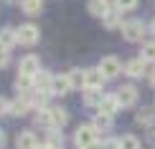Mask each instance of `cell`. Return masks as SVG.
<instances>
[{"label":"cell","mask_w":155,"mask_h":149,"mask_svg":"<svg viewBox=\"0 0 155 149\" xmlns=\"http://www.w3.org/2000/svg\"><path fill=\"white\" fill-rule=\"evenodd\" d=\"M145 33H147V28L140 18H130V20L122 23V38L130 41V43H140L145 38Z\"/></svg>","instance_id":"cell-1"},{"label":"cell","mask_w":155,"mask_h":149,"mask_svg":"<svg viewBox=\"0 0 155 149\" xmlns=\"http://www.w3.org/2000/svg\"><path fill=\"white\" fill-rule=\"evenodd\" d=\"M97 134H99V132H97L92 124H81L74 132V144L79 147V149H92L97 144Z\"/></svg>","instance_id":"cell-2"},{"label":"cell","mask_w":155,"mask_h":149,"mask_svg":"<svg viewBox=\"0 0 155 149\" xmlns=\"http://www.w3.org/2000/svg\"><path fill=\"white\" fill-rule=\"evenodd\" d=\"M102 71V76H104V79L109 81V79H117L120 73H125V66H122L120 63V58H114V56H104L99 61V66H97Z\"/></svg>","instance_id":"cell-3"},{"label":"cell","mask_w":155,"mask_h":149,"mask_svg":"<svg viewBox=\"0 0 155 149\" xmlns=\"http://www.w3.org/2000/svg\"><path fill=\"white\" fill-rule=\"evenodd\" d=\"M114 96H117V101H120V106H122V109H130V106H135V104H137L140 91L132 86V83H122Z\"/></svg>","instance_id":"cell-4"},{"label":"cell","mask_w":155,"mask_h":149,"mask_svg":"<svg viewBox=\"0 0 155 149\" xmlns=\"http://www.w3.org/2000/svg\"><path fill=\"white\" fill-rule=\"evenodd\" d=\"M38 38H41V30L33 23H25L18 28V43H23V46H36Z\"/></svg>","instance_id":"cell-5"},{"label":"cell","mask_w":155,"mask_h":149,"mask_svg":"<svg viewBox=\"0 0 155 149\" xmlns=\"http://www.w3.org/2000/svg\"><path fill=\"white\" fill-rule=\"evenodd\" d=\"M104 88H84V96H81V101H84V106H89V109H97L99 111V106H102V101H104Z\"/></svg>","instance_id":"cell-6"},{"label":"cell","mask_w":155,"mask_h":149,"mask_svg":"<svg viewBox=\"0 0 155 149\" xmlns=\"http://www.w3.org/2000/svg\"><path fill=\"white\" fill-rule=\"evenodd\" d=\"M104 81L99 68H84V88H104Z\"/></svg>","instance_id":"cell-7"},{"label":"cell","mask_w":155,"mask_h":149,"mask_svg":"<svg viewBox=\"0 0 155 149\" xmlns=\"http://www.w3.org/2000/svg\"><path fill=\"white\" fill-rule=\"evenodd\" d=\"M18 71H21L23 76L36 79V76L41 73V61H38L36 56H25V58H21V66H18Z\"/></svg>","instance_id":"cell-8"},{"label":"cell","mask_w":155,"mask_h":149,"mask_svg":"<svg viewBox=\"0 0 155 149\" xmlns=\"http://www.w3.org/2000/svg\"><path fill=\"white\" fill-rule=\"evenodd\" d=\"M135 124H137V126H143V129L155 126V109L143 106L140 111H135Z\"/></svg>","instance_id":"cell-9"},{"label":"cell","mask_w":155,"mask_h":149,"mask_svg":"<svg viewBox=\"0 0 155 149\" xmlns=\"http://www.w3.org/2000/svg\"><path fill=\"white\" fill-rule=\"evenodd\" d=\"M125 73L130 76V79H140L143 73H147V63L137 56V58H132V61L125 63Z\"/></svg>","instance_id":"cell-10"},{"label":"cell","mask_w":155,"mask_h":149,"mask_svg":"<svg viewBox=\"0 0 155 149\" xmlns=\"http://www.w3.org/2000/svg\"><path fill=\"white\" fill-rule=\"evenodd\" d=\"M69 91H74V88H71V81H69V76H66V73H64V76H54L51 94H54V96H64V94H69Z\"/></svg>","instance_id":"cell-11"},{"label":"cell","mask_w":155,"mask_h":149,"mask_svg":"<svg viewBox=\"0 0 155 149\" xmlns=\"http://www.w3.org/2000/svg\"><path fill=\"white\" fill-rule=\"evenodd\" d=\"M87 10L92 13L94 18H104L109 10H112V3L109 0H89L87 3Z\"/></svg>","instance_id":"cell-12"},{"label":"cell","mask_w":155,"mask_h":149,"mask_svg":"<svg viewBox=\"0 0 155 149\" xmlns=\"http://www.w3.org/2000/svg\"><path fill=\"white\" fill-rule=\"evenodd\" d=\"M15 147L18 149H38V139L33 132H18L15 137Z\"/></svg>","instance_id":"cell-13"},{"label":"cell","mask_w":155,"mask_h":149,"mask_svg":"<svg viewBox=\"0 0 155 149\" xmlns=\"http://www.w3.org/2000/svg\"><path fill=\"white\" fill-rule=\"evenodd\" d=\"M99 111H102V114H107V116L120 114V111H122V106H120L117 96H114V94H107V96H104V101H102V106H99Z\"/></svg>","instance_id":"cell-14"},{"label":"cell","mask_w":155,"mask_h":149,"mask_svg":"<svg viewBox=\"0 0 155 149\" xmlns=\"http://www.w3.org/2000/svg\"><path fill=\"white\" fill-rule=\"evenodd\" d=\"M102 23L107 25V30H117V28L122 30V10L112 8V10H109L104 18H102Z\"/></svg>","instance_id":"cell-15"},{"label":"cell","mask_w":155,"mask_h":149,"mask_svg":"<svg viewBox=\"0 0 155 149\" xmlns=\"http://www.w3.org/2000/svg\"><path fill=\"white\" fill-rule=\"evenodd\" d=\"M112 124H114V116H107V114H102V111H97L94 119H92V126L97 129V132H109Z\"/></svg>","instance_id":"cell-16"},{"label":"cell","mask_w":155,"mask_h":149,"mask_svg":"<svg viewBox=\"0 0 155 149\" xmlns=\"http://www.w3.org/2000/svg\"><path fill=\"white\" fill-rule=\"evenodd\" d=\"M36 83V91H43V94H51V83H54V76L46 73V71H41V73L33 79Z\"/></svg>","instance_id":"cell-17"},{"label":"cell","mask_w":155,"mask_h":149,"mask_svg":"<svg viewBox=\"0 0 155 149\" xmlns=\"http://www.w3.org/2000/svg\"><path fill=\"white\" fill-rule=\"evenodd\" d=\"M140 58H143L145 63H150V66H155V41H143Z\"/></svg>","instance_id":"cell-18"},{"label":"cell","mask_w":155,"mask_h":149,"mask_svg":"<svg viewBox=\"0 0 155 149\" xmlns=\"http://www.w3.org/2000/svg\"><path fill=\"white\" fill-rule=\"evenodd\" d=\"M28 109H31V104H28V101H25V99H18V101H13V104H10L8 114H10V116H25V114H28Z\"/></svg>","instance_id":"cell-19"},{"label":"cell","mask_w":155,"mask_h":149,"mask_svg":"<svg viewBox=\"0 0 155 149\" xmlns=\"http://www.w3.org/2000/svg\"><path fill=\"white\" fill-rule=\"evenodd\" d=\"M46 144H48L51 149H64V134L59 132V129H48Z\"/></svg>","instance_id":"cell-20"},{"label":"cell","mask_w":155,"mask_h":149,"mask_svg":"<svg viewBox=\"0 0 155 149\" xmlns=\"http://www.w3.org/2000/svg\"><path fill=\"white\" fill-rule=\"evenodd\" d=\"M15 88H18V91H23V94H31V91L36 88V83H33V79H31V76L18 73V79H15Z\"/></svg>","instance_id":"cell-21"},{"label":"cell","mask_w":155,"mask_h":149,"mask_svg":"<svg viewBox=\"0 0 155 149\" xmlns=\"http://www.w3.org/2000/svg\"><path fill=\"white\" fill-rule=\"evenodd\" d=\"M51 119H54V129H61L69 121V114L64 111L61 106H54V109H51Z\"/></svg>","instance_id":"cell-22"},{"label":"cell","mask_w":155,"mask_h":149,"mask_svg":"<svg viewBox=\"0 0 155 149\" xmlns=\"http://www.w3.org/2000/svg\"><path fill=\"white\" fill-rule=\"evenodd\" d=\"M21 8H23V13H28V15H38V13L43 10V3L41 0H21Z\"/></svg>","instance_id":"cell-23"},{"label":"cell","mask_w":155,"mask_h":149,"mask_svg":"<svg viewBox=\"0 0 155 149\" xmlns=\"http://www.w3.org/2000/svg\"><path fill=\"white\" fill-rule=\"evenodd\" d=\"M0 43H3V48L8 51L13 43H18V30H13V28H8V30H3L0 33Z\"/></svg>","instance_id":"cell-24"},{"label":"cell","mask_w":155,"mask_h":149,"mask_svg":"<svg viewBox=\"0 0 155 149\" xmlns=\"http://www.w3.org/2000/svg\"><path fill=\"white\" fill-rule=\"evenodd\" d=\"M36 124L38 126H46V129H54V119H51V109H41L36 114Z\"/></svg>","instance_id":"cell-25"},{"label":"cell","mask_w":155,"mask_h":149,"mask_svg":"<svg viewBox=\"0 0 155 149\" xmlns=\"http://www.w3.org/2000/svg\"><path fill=\"white\" fill-rule=\"evenodd\" d=\"M66 76L71 81V88H84V71L81 68H71Z\"/></svg>","instance_id":"cell-26"},{"label":"cell","mask_w":155,"mask_h":149,"mask_svg":"<svg viewBox=\"0 0 155 149\" xmlns=\"http://www.w3.org/2000/svg\"><path fill=\"white\" fill-rule=\"evenodd\" d=\"M120 149H140V139L135 134H125L120 137Z\"/></svg>","instance_id":"cell-27"},{"label":"cell","mask_w":155,"mask_h":149,"mask_svg":"<svg viewBox=\"0 0 155 149\" xmlns=\"http://www.w3.org/2000/svg\"><path fill=\"white\" fill-rule=\"evenodd\" d=\"M135 5H137V0H114V8L122 10V13H125V10H132Z\"/></svg>","instance_id":"cell-28"},{"label":"cell","mask_w":155,"mask_h":149,"mask_svg":"<svg viewBox=\"0 0 155 149\" xmlns=\"http://www.w3.org/2000/svg\"><path fill=\"white\" fill-rule=\"evenodd\" d=\"M102 149H120V139H102V144H99Z\"/></svg>","instance_id":"cell-29"},{"label":"cell","mask_w":155,"mask_h":149,"mask_svg":"<svg viewBox=\"0 0 155 149\" xmlns=\"http://www.w3.org/2000/svg\"><path fill=\"white\" fill-rule=\"evenodd\" d=\"M8 61H10L8 51H0V68H3V66H8Z\"/></svg>","instance_id":"cell-30"},{"label":"cell","mask_w":155,"mask_h":149,"mask_svg":"<svg viewBox=\"0 0 155 149\" xmlns=\"http://www.w3.org/2000/svg\"><path fill=\"white\" fill-rule=\"evenodd\" d=\"M145 76H147V83H150V86L155 88V66H153L150 71H147V73H145Z\"/></svg>","instance_id":"cell-31"},{"label":"cell","mask_w":155,"mask_h":149,"mask_svg":"<svg viewBox=\"0 0 155 149\" xmlns=\"http://www.w3.org/2000/svg\"><path fill=\"white\" fill-rule=\"evenodd\" d=\"M8 109H10V104L5 99H0V114H8Z\"/></svg>","instance_id":"cell-32"},{"label":"cell","mask_w":155,"mask_h":149,"mask_svg":"<svg viewBox=\"0 0 155 149\" xmlns=\"http://www.w3.org/2000/svg\"><path fill=\"white\" fill-rule=\"evenodd\" d=\"M0 149H5V132L0 129Z\"/></svg>","instance_id":"cell-33"},{"label":"cell","mask_w":155,"mask_h":149,"mask_svg":"<svg viewBox=\"0 0 155 149\" xmlns=\"http://www.w3.org/2000/svg\"><path fill=\"white\" fill-rule=\"evenodd\" d=\"M147 139H150V141H155V126H150V132H147Z\"/></svg>","instance_id":"cell-34"},{"label":"cell","mask_w":155,"mask_h":149,"mask_svg":"<svg viewBox=\"0 0 155 149\" xmlns=\"http://www.w3.org/2000/svg\"><path fill=\"white\" fill-rule=\"evenodd\" d=\"M147 33H153V36H155V20H153L150 25H147Z\"/></svg>","instance_id":"cell-35"},{"label":"cell","mask_w":155,"mask_h":149,"mask_svg":"<svg viewBox=\"0 0 155 149\" xmlns=\"http://www.w3.org/2000/svg\"><path fill=\"white\" fill-rule=\"evenodd\" d=\"M38 149H51V147H48V144H41V147H38Z\"/></svg>","instance_id":"cell-36"},{"label":"cell","mask_w":155,"mask_h":149,"mask_svg":"<svg viewBox=\"0 0 155 149\" xmlns=\"http://www.w3.org/2000/svg\"><path fill=\"white\" fill-rule=\"evenodd\" d=\"M0 51H5V48H3V43H0Z\"/></svg>","instance_id":"cell-37"}]
</instances>
